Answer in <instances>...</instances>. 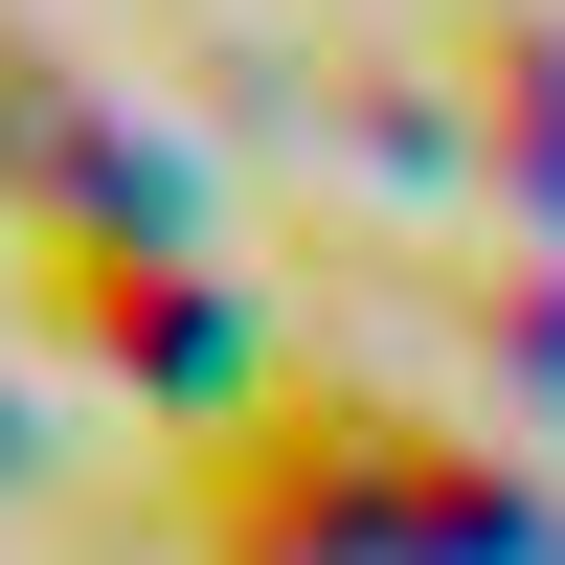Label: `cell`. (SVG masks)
Instances as JSON below:
<instances>
[{"label": "cell", "mask_w": 565, "mask_h": 565, "mask_svg": "<svg viewBox=\"0 0 565 565\" xmlns=\"http://www.w3.org/2000/svg\"><path fill=\"white\" fill-rule=\"evenodd\" d=\"M23 317L68 362H114V385H226V362H249L226 271H181L159 226H23Z\"/></svg>", "instance_id": "cell-1"}, {"label": "cell", "mask_w": 565, "mask_h": 565, "mask_svg": "<svg viewBox=\"0 0 565 565\" xmlns=\"http://www.w3.org/2000/svg\"><path fill=\"white\" fill-rule=\"evenodd\" d=\"M452 136L498 159V204H521V226H565V23H543V0L452 23Z\"/></svg>", "instance_id": "cell-2"}, {"label": "cell", "mask_w": 565, "mask_h": 565, "mask_svg": "<svg viewBox=\"0 0 565 565\" xmlns=\"http://www.w3.org/2000/svg\"><path fill=\"white\" fill-rule=\"evenodd\" d=\"M385 317L407 340H452V362H498V407H565V271H385Z\"/></svg>", "instance_id": "cell-3"}, {"label": "cell", "mask_w": 565, "mask_h": 565, "mask_svg": "<svg viewBox=\"0 0 565 565\" xmlns=\"http://www.w3.org/2000/svg\"><path fill=\"white\" fill-rule=\"evenodd\" d=\"M0 476H23V385H0Z\"/></svg>", "instance_id": "cell-4"}]
</instances>
